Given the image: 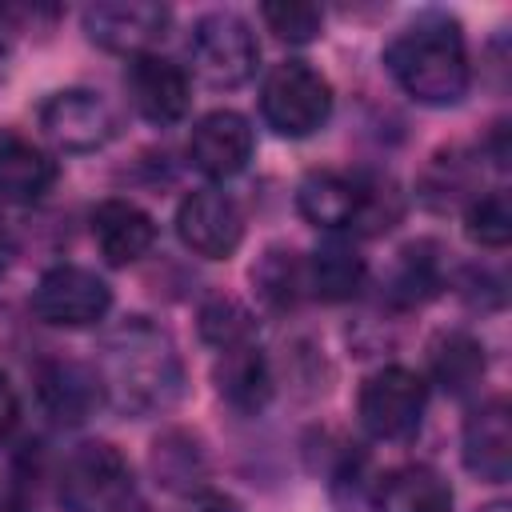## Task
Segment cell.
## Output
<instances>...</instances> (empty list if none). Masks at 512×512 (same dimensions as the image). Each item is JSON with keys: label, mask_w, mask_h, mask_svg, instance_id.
<instances>
[{"label": "cell", "mask_w": 512, "mask_h": 512, "mask_svg": "<svg viewBox=\"0 0 512 512\" xmlns=\"http://www.w3.org/2000/svg\"><path fill=\"white\" fill-rule=\"evenodd\" d=\"M216 388L236 412H260L272 396V372H268L264 352L252 340L224 348L216 360Z\"/></svg>", "instance_id": "obj_19"}, {"label": "cell", "mask_w": 512, "mask_h": 512, "mask_svg": "<svg viewBox=\"0 0 512 512\" xmlns=\"http://www.w3.org/2000/svg\"><path fill=\"white\" fill-rule=\"evenodd\" d=\"M152 472L156 480L168 488V492H200L204 488V476H208V464H204V452L200 444L188 436V432H164L156 444H152Z\"/></svg>", "instance_id": "obj_22"}, {"label": "cell", "mask_w": 512, "mask_h": 512, "mask_svg": "<svg viewBox=\"0 0 512 512\" xmlns=\"http://www.w3.org/2000/svg\"><path fill=\"white\" fill-rule=\"evenodd\" d=\"M260 16L288 44H308L324 28V12L316 4H300V0H272V4L260 8Z\"/></svg>", "instance_id": "obj_26"}, {"label": "cell", "mask_w": 512, "mask_h": 512, "mask_svg": "<svg viewBox=\"0 0 512 512\" xmlns=\"http://www.w3.org/2000/svg\"><path fill=\"white\" fill-rule=\"evenodd\" d=\"M36 392H40L44 412L56 424H80L104 400L96 372L84 364H72V360H48L36 376Z\"/></svg>", "instance_id": "obj_17"}, {"label": "cell", "mask_w": 512, "mask_h": 512, "mask_svg": "<svg viewBox=\"0 0 512 512\" xmlns=\"http://www.w3.org/2000/svg\"><path fill=\"white\" fill-rule=\"evenodd\" d=\"M392 80L420 104H456L468 92L472 68L460 24L448 16H424L392 36L384 48Z\"/></svg>", "instance_id": "obj_2"}, {"label": "cell", "mask_w": 512, "mask_h": 512, "mask_svg": "<svg viewBox=\"0 0 512 512\" xmlns=\"http://www.w3.org/2000/svg\"><path fill=\"white\" fill-rule=\"evenodd\" d=\"M128 92H132L136 112L152 124H176V120H184V112L192 104L188 72L180 64H172L168 56H156V52L132 60Z\"/></svg>", "instance_id": "obj_12"}, {"label": "cell", "mask_w": 512, "mask_h": 512, "mask_svg": "<svg viewBox=\"0 0 512 512\" xmlns=\"http://www.w3.org/2000/svg\"><path fill=\"white\" fill-rule=\"evenodd\" d=\"M56 180L52 156L28 136L0 128V196L8 200H40Z\"/></svg>", "instance_id": "obj_18"}, {"label": "cell", "mask_w": 512, "mask_h": 512, "mask_svg": "<svg viewBox=\"0 0 512 512\" xmlns=\"http://www.w3.org/2000/svg\"><path fill=\"white\" fill-rule=\"evenodd\" d=\"M92 372L100 380V396L116 412H128V416L164 412L180 396V384H184V368H180L172 340L148 320H132L116 328L104 340L100 364Z\"/></svg>", "instance_id": "obj_1"}, {"label": "cell", "mask_w": 512, "mask_h": 512, "mask_svg": "<svg viewBox=\"0 0 512 512\" xmlns=\"http://www.w3.org/2000/svg\"><path fill=\"white\" fill-rule=\"evenodd\" d=\"M20 424V400H16V388L8 384V376H0V444L16 432Z\"/></svg>", "instance_id": "obj_28"}, {"label": "cell", "mask_w": 512, "mask_h": 512, "mask_svg": "<svg viewBox=\"0 0 512 512\" xmlns=\"http://www.w3.org/2000/svg\"><path fill=\"white\" fill-rule=\"evenodd\" d=\"M0 512H32V508H28V500H24L16 488L0 484Z\"/></svg>", "instance_id": "obj_30"}, {"label": "cell", "mask_w": 512, "mask_h": 512, "mask_svg": "<svg viewBox=\"0 0 512 512\" xmlns=\"http://www.w3.org/2000/svg\"><path fill=\"white\" fill-rule=\"evenodd\" d=\"M480 512H508V504H488V508H480Z\"/></svg>", "instance_id": "obj_31"}, {"label": "cell", "mask_w": 512, "mask_h": 512, "mask_svg": "<svg viewBox=\"0 0 512 512\" xmlns=\"http://www.w3.org/2000/svg\"><path fill=\"white\" fill-rule=\"evenodd\" d=\"M176 232H180L184 248H192L196 256L228 260L244 240V216L232 196H224L216 188H200V192L184 196V204L176 208Z\"/></svg>", "instance_id": "obj_10"}, {"label": "cell", "mask_w": 512, "mask_h": 512, "mask_svg": "<svg viewBox=\"0 0 512 512\" xmlns=\"http://www.w3.org/2000/svg\"><path fill=\"white\" fill-rule=\"evenodd\" d=\"M364 288V260L356 256L352 244L328 240L312 256H304V292L316 300H352Z\"/></svg>", "instance_id": "obj_20"}, {"label": "cell", "mask_w": 512, "mask_h": 512, "mask_svg": "<svg viewBox=\"0 0 512 512\" xmlns=\"http://www.w3.org/2000/svg\"><path fill=\"white\" fill-rule=\"evenodd\" d=\"M172 12L164 4H148V0H116V4H92L84 12V32L92 44H100L104 52H120V56H148L164 36H168Z\"/></svg>", "instance_id": "obj_8"}, {"label": "cell", "mask_w": 512, "mask_h": 512, "mask_svg": "<svg viewBox=\"0 0 512 512\" xmlns=\"http://www.w3.org/2000/svg\"><path fill=\"white\" fill-rule=\"evenodd\" d=\"M260 112L280 136H312L332 112V88L312 64L284 60L264 76Z\"/></svg>", "instance_id": "obj_5"}, {"label": "cell", "mask_w": 512, "mask_h": 512, "mask_svg": "<svg viewBox=\"0 0 512 512\" xmlns=\"http://www.w3.org/2000/svg\"><path fill=\"white\" fill-rule=\"evenodd\" d=\"M464 232L480 248H504L512 240V200L508 192H484L464 212Z\"/></svg>", "instance_id": "obj_23"}, {"label": "cell", "mask_w": 512, "mask_h": 512, "mask_svg": "<svg viewBox=\"0 0 512 512\" xmlns=\"http://www.w3.org/2000/svg\"><path fill=\"white\" fill-rule=\"evenodd\" d=\"M184 512H240V504H236L232 496H224V492L200 488V492H192V500H188Z\"/></svg>", "instance_id": "obj_29"}, {"label": "cell", "mask_w": 512, "mask_h": 512, "mask_svg": "<svg viewBox=\"0 0 512 512\" xmlns=\"http://www.w3.org/2000/svg\"><path fill=\"white\" fill-rule=\"evenodd\" d=\"M40 132L64 152H92L112 140L116 116L92 88H64L40 104Z\"/></svg>", "instance_id": "obj_9"}, {"label": "cell", "mask_w": 512, "mask_h": 512, "mask_svg": "<svg viewBox=\"0 0 512 512\" xmlns=\"http://www.w3.org/2000/svg\"><path fill=\"white\" fill-rule=\"evenodd\" d=\"M32 308L52 328H88L108 316L112 288L80 264H56L40 276L32 292Z\"/></svg>", "instance_id": "obj_7"}, {"label": "cell", "mask_w": 512, "mask_h": 512, "mask_svg": "<svg viewBox=\"0 0 512 512\" xmlns=\"http://www.w3.org/2000/svg\"><path fill=\"white\" fill-rule=\"evenodd\" d=\"M92 240H96V248L108 264L124 268V264H136L152 248L156 224L132 200H104L92 212Z\"/></svg>", "instance_id": "obj_15"}, {"label": "cell", "mask_w": 512, "mask_h": 512, "mask_svg": "<svg viewBox=\"0 0 512 512\" xmlns=\"http://www.w3.org/2000/svg\"><path fill=\"white\" fill-rule=\"evenodd\" d=\"M424 404H428V388L412 368L388 364L380 372H372L360 388L356 412L368 436L376 440H404L420 428L424 420Z\"/></svg>", "instance_id": "obj_6"}, {"label": "cell", "mask_w": 512, "mask_h": 512, "mask_svg": "<svg viewBox=\"0 0 512 512\" xmlns=\"http://www.w3.org/2000/svg\"><path fill=\"white\" fill-rule=\"evenodd\" d=\"M296 208L316 228H328V232L356 228L364 208V180L344 172H312L296 188Z\"/></svg>", "instance_id": "obj_14"}, {"label": "cell", "mask_w": 512, "mask_h": 512, "mask_svg": "<svg viewBox=\"0 0 512 512\" xmlns=\"http://www.w3.org/2000/svg\"><path fill=\"white\" fill-rule=\"evenodd\" d=\"M436 284H440V272H436V260L428 256V248L420 244H412V248H404L400 252V268H396V276H392V296L400 300V304H420L424 296H432L436 292Z\"/></svg>", "instance_id": "obj_27"}, {"label": "cell", "mask_w": 512, "mask_h": 512, "mask_svg": "<svg viewBox=\"0 0 512 512\" xmlns=\"http://www.w3.org/2000/svg\"><path fill=\"white\" fill-rule=\"evenodd\" d=\"M460 452H464V464L472 476H480L488 484L508 480V472H512V412H508L504 396H492L468 412Z\"/></svg>", "instance_id": "obj_11"}, {"label": "cell", "mask_w": 512, "mask_h": 512, "mask_svg": "<svg viewBox=\"0 0 512 512\" xmlns=\"http://www.w3.org/2000/svg\"><path fill=\"white\" fill-rule=\"evenodd\" d=\"M64 512H148L140 480L120 448L92 440L80 444L60 476Z\"/></svg>", "instance_id": "obj_3"}, {"label": "cell", "mask_w": 512, "mask_h": 512, "mask_svg": "<svg viewBox=\"0 0 512 512\" xmlns=\"http://www.w3.org/2000/svg\"><path fill=\"white\" fill-rule=\"evenodd\" d=\"M188 60L196 80L208 88H240L260 60L252 28L236 12H208L192 24L188 36Z\"/></svg>", "instance_id": "obj_4"}, {"label": "cell", "mask_w": 512, "mask_h": 512, "mask_svg": "<svg viewBox=\"0 0 512 512\" xmlns=\"http://www.w3.org/2000/svg\"><path fill=\"white\" fill-rule=\"evenodd\" d=\"M188 160L212 176V180H228L236 176L248 160H252V128L240 112H208L204 120H196L192 136H188Z\"/></svg>", "instance_id": "obj_13"}, {"label": "cell", "mask_w": 512, "mask_h": 512, "mask_svg": "<svg viewBox=\"0 0 512 512\" xmlns=\"http://www.w3.org/2000/svg\"><path fill=\"white\" fill-rule=\"evenodd\" d=\"M200 336L212 344V348H236V344H248L252 340V316L244 304L228 300V296H216L200 308Z\"/></svg>", "instance_id": "obj_25"}, {"label": "cell", "mask_w": 512, "mask_h": 512, "mask_svg": "<svg viewBox=\"0 0 512 512\" xmlns=\"http://www.w3.org/2000/svg\"><path fill=\"white\" fill-rule=\"evenodd\" d=\"M372 512H452V488L436 468L404 464L372 484Z\"/></svg>", "instance_id": "obj_16"}, {"label": "cell", "mask_w": 512, "mask_h": 512, "mask_svg": "<svg viewBox=\"0 0 512 512\" xmlns=\"http://www.w3.org/2000/svg\"><path fill=\"white\" fill-rule=\"evenodd\" d=\"M252 280H256L264 304H272V308H292L300 296H308L304 292V260H296L292 252H268L260 260V268L252 272Z\"/></svg>", "instance_id": "obj_24"}, {"label": "cell", "mask_w": 512, "mask_h": 512, "mask_svg": "<svg viewBox=\"0 0 512 512\" xmlns=\"http://www.w3.org/2000/svg\"><path fill=\"white\" fill-rule=\"evenodd\" d=\"M432 376L452 396H464L484 376V344L468 332H444L432 344Z\"/></svg>", "instance_id": "obj_21"}]
</instances>
